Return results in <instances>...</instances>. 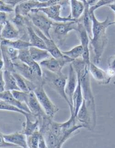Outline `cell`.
<instances>
[{"label":"cell","mask_w":115,"mask_h":148,"mask_svg":"<svg viewBox=\"0 0 115 148\" xmlns=\"http://www.w3.org/2000/svg\"><path fill=\"white\" fill-rule=\"evenodd\" d=\"M64 55L68 57L71 59L76 60L80 57H82L83 53V48L81 45L76 46L69 51H61Z\"/></svg>","instance_id":"cell-28"},{"label":"cell","mask_w":115,"mask_h":148,"mask_svg":"<svg viewBox=\"0 0 115 148\" xmlns=\"http://www.w3.org/2000/svg\"><path fill=\"white\" fill-rule=\"evenodd\" d=\"M107 73L108 75L111 77V78L115 76V70L113 69H111V68H109L107 71Z\"/></svg>","instance_id":"cell-40"},{"label":"cell","mask_w":115,"mask_h":148,"mask_svg":"<svg viewBox=\"0 0 115 148\" xmlns=\"http://www.w3.org/2000/svg\"><path fill=\"white\" fill-rule=\"evenodd\" d=\"M33 91L35 93L46 115L52 119L58 112L59 108L50 100L44 90L43 86H37Z\"/></svg>","instance_id":"cell-6"},{"label":"cell","mask_w":115,"mask_h":148,"mask_svg":"<svg viewBox=\"0 0 115 148\" xmlns=\"http://www.w3.org/2000/svg\"><path fill=\"white\" fill-rule=\"evenodd\" d=\"M90 71L94 78L101 84H108L110 83L112 78L104 70L91 63L90 66Z\"/></svg>","instance_id":"cell-13"},{"label":"cell","mask_w":115,"mask_h":148,"mask_svg":"<svg viewBox=\"0 0 115 148\" xmlns=\"http://www.w3.org/2000/svg\"><path fill=\"white\" fill-rule=\"evenodd\" d=\"M27 30L30 37L29 42L32 46L47 50V47L44 40L36 34L33 27L29 26L27 27Z\"/></svg>","instance_id":"cell-23"},{"label":"cell","mask_w":115,"mask_h":148,"mask_svg":"<svg viewBox=\"0 0 115 148\" xmlns=\"http://www.w3.org/2000/svg\"><path fill=\"white\" fill-rule=\"evenodd\" d=\"M78 32H79L80 34L81 45L83 48V53L82 57L83 60L86 64L90 65L91 62L90 61V50L89 48L90 38L88 33L82 23H79V28Z\"/></svg>","instance_id":"cell-11"},{"label":"cell","mask_w":115,"mask_h":148,"mask_svg":"<svg viewBox=\"0 0 115 148\" xmlns=\"http://www.w3.org/2000/svg\"><path fill=\"white\" fill-rule=\"evenodd\" d=\"M7 14L4 12H0V23H1V30L3 27L7 22Z\"/></svg>","instance_id":"cell-34"},{"label":"cell","mask_w":115,"mask_h":148,"mask_svg":"<svg viewBox=\"0 0 115 148\" xmlns=\"http://www.w3.org/2000/svg\"><path fill=\"white\" fill-rule=\"evenodd\" d=\"M29 49L32 59L37 63L49 59L52 56L48 50L41 49L37 47L31 46Z\"/></svg>","instance_id":"cell-22"},{"label":"cell","mask_w":115,"mask_h":148,"mask_svg":"<svg viewBox=\"0 0 115 148\" xmlns=\"http://www.w3.org/2000/svg\"><path fill=\"white\" fill-rule=\"evenodd\" d=\"M115 1H111V0H101V1H98L94 5L90 7V12H94V11L97 9L98 8L104 6V5H107L110 4L112 3Z\"/></svg>","instance_id":"cell-31"},{"label":"cell","mask_w":115,"mask_h":148,"mask_svg":"<svg viewBox=\"0 0 115 148\" xmlns=\"http://www.w3.org/2000/svg\"><path fill=\"white\" fill-rule=\"evenodd\" d=\"M4 65V63L3 59L1 58V60H0V69H1V70H2V68H3Z\"/></svg>","instance_id":"cell-41"},{"label":"cell","mask_w":115,"mask_h":148,"mask_svg":"<svg viewBox=\"0 0 115 148\" xmlns=\"http://www.w3.org/2000/svg\"><path fill=\"white\" fill-rule=\"evenodd\" d=\"M71 18L77 20L84 12L85 9L84 3L83 1L72 0L71 1Z\"/></svg>","instance_id":"cell-26"},{"label":"cell","mask_w":115,"mask_h":148,"mask_svg":"<svg viewBox=\"0 0 115 148\" xmlns=\"http://www.w3.org/2000/svg\"><path fill=\"white\" fill-rule=\"evenodd\" d=\"M0 8H1V12L7 13V12H12L14 11L13 9L14 8L13 6L6 3L4 1H2V0L0 1Z\"/></svg>","instance_id":"cell-32"},{"label":"cell","mask_w":115,"mask_h":148,"mask_svg":"<svg viewBox=\"0 0 115 148\" xmlns=\"http://www.w3.org/2000/svg\"><path fill=\"white\" fill-rule=\"evenodd\" d=\"M5 81L4 80L3 76V71L1 70L0 71V92H2L5 91Z\"/></svg>","instance_id":"cell-35"},{"label":"cell","mask_w":115,"mask_h":148,"mask_svg":"<svg viewBox=\"0 0 115 148\" xmlns=\"http://www.w3.org/2000/svg\"><path fill=\"white\" fill-rule=\"evenodd\" d=\"M12 74L16 80L17 84L20 90L24 92H30V90L27 84L26 79L23 76L16 72L12 73Z\"/></svg>","instance_id":"cell-29"},{"label":"cell","mask_w":115,"mask_h":148,"mask_svg":"<svg viewBox=\"0 0 115 148\" xmlns=\"http://www.w3.org/2000/svg\"><path fill=\"white\" fill-rule=\"evenodd\" d=\"M39 148H48L43 135H42L41 134L40 135V139H39Z\"/></svg>","instance_id":"cell-37"},{"label":"cell","mask_w":115,"mask_h":148,"mask_svg":"<svg viewBox=\"0 0 115 148\" xmlns=\"http://www.w3.org/2000/svg\"><path fill=\"white\" fill-rule=\"evenodd\" d=\"M78 85V76L72 64H70L69 75L65 87V93L70 103L73 106V96Z\"/></svg>","instance_id":"cell-10"},{"label":"cell","mask_w":115,"mask_h":148,"mask_svg":"<svg viewBox=\"0 0 115 148\" xmlns=\"http://www.w3.org/2000/svg\"><path fill=\"white\" fill-rule=\"evenodd\" d=\"M3 76L5 81V91L21 90L17 84L16 80L12 72L9 71H3Z\"/></svg>","instance_id":"cell-24"},{"label":"cell","mask_w":115,"mask_h":148,"mask_svg":"<svg viewBox=\"0 0 115 148\" xmlns=\"http://www.w3.org/2000/svg\"><path fill=\"white\" fill-rule=\"evenodd\" d=\"M40 135L41 133L39 130H38L32 135L27 137L29 148H39Z\"/></svg>","instance_id":"cell-30"},{"label":"cell","mask_w":115,"mask_h":148,"mask_svg":"<svg viewBox=\"0 0 115 148\" xmlns=\"http://www.w3.org/2000/svg\"><path fill=\"white\" fill-rule=\"evenodd\" d=\"M25 118L26 122L23 124V129L21 132L27 137L33 134L37 131L39 130L40 129H39V127H40V120L37 118L35 121H33L29 116H26Z\"/></svg>","instance_id":"cell-19"},{"label":"cell","mask_w":115,"mask_h":148,"mask_svg":"<svg viewBox=\"0 0 115 148\" xmlns=\"http://www.w3.org/2000/svg\"><path fill=\"white\" fill-rule=\"evenodd\" d=\"M93 21L92 38H90L94 53V61L99 64L107 43L106 29L110 26L108 16L103 22H100L95 17L94 12H90Z\"/></svg>","instance_id":"cell-2"},{"label":"cell","mask_w":115,"mask_h":148,"mask_svg":"<svg viewBox=\"0 0 115 148\" xmlns=\"http://www.w3.org/2000/svg\"><path fill=\"white\" fill-rule=\"evenodd\" d=\"M61 148V147H57V148Z\"/></svg>","instance_id":"cell-42"},{"label":"cell","mask_w":115,"mask_h":148,"mask_svg":"<svg viewBox=\"0 0 115 148\" xmlns=\"http://www.w3.org/2000/svg\"><path fill=\"white\" fill-rule=\"evenodd\" d=\"M11 92L15 98L27 105L32 114L38 118L40 123L45 116H47L33 90H30L29 92L12 90Z\"/></svg>","instance_id":"cell-3"},{"label":"cell","mask_w":115,"mask_h":148,"mask_svg":"<svg viewBox=\"0 0 115 148\" xmlns=\"http://www.w3.org/2000/svg\"><path fill=\"white\" fill-rule=\"evenodd\" d=\"M1 134L7 141L22 148H29L28 145L27 136L21 132H16L10 134H4L1 133Z\"/></svg>","instance_id":"cell-16"},{"label":"cell","mask_w":115,"mask_h":148,"mask_svg":"<svg viewBox=\"0 0 115 148\" xmlns=\"http://www.w3.org/2000/svg\"><path fill=\"white\" fill-rule=\"evenodd\" d=\"M72 64L77 72V76L81 84L83 99L85 101L90 114L94 128L96 124V115L95 110V101L91 90L90 80V65L86 64L83 60L77 59L72 62Z\"/></svg>","instance_id":"cell-1"},{"label":"cell","mask_w":115,"mask_h":148,"mask_svg":"<svg viewBox=\"0 0 115 148\" xmlns=\"http://www.w3.org/2000/svg\"><path fill=\"white\" fill-rule=\"evenodd\" d=\"M1 142H0V147L1 148H10V147H18L17 145L10 143L9 142L5 140L1 134Z\"/></svg>","instance_id":"cell-33"},{"label":"cell","mask_w":115,"mask_h":148,"mask_svg":"<svg viewBox=\"0 0 115 148\" xmlns=\"http://www.w3.org/2000/svg\"><path fill=\"white\" fill-rule=\"evenodd\" d=\"M106 6H107L109 8H110L112 10H113L114 12H115V1L112 3ZM113 24H115V21L114 22H110V26L113 25Z\"/></svg>","instance_id":"cell-39"},{"label":"cell","mask_w":115,"mask_h":148,"mask_svg":"<svg viewBox=\"0 0 115 148\" xmlns=\"http://www.w3.org/2000/svg\"><path fill=\"white\" fill-rule=\"evenodd\" d=\"M40 65L44 68V69L52 73L59 75H63L61 72V70L64 65L59 60L53 58V57H51L49 59H46L40 62Z\"/></svg>","instance_id":"cell-15"},{"label":"cell","mask_w":115,"mask_h":148,"mask_svg":"<svg viewBox=\"0 0 115 148\" xmlns=\"http://www.w3.org/2000/svg\"><path fill=\"white\" fill-rule=\"evenodd\" d=\"M19 31L12 23L7 21L2 29L1 30V38L12 40L18 38Z\"/></svg>","instance_id":"cell-17"},{"label":"cell","mask_w":115,"mask_h":148,"mask_svg":"<svg viewBox=\"0 0 115 148\" xmlns=\"http://www.w3.org/2000/svg\"><path fill=\"white\" fill-rule=\"evenodd\" d=\"M32 27L36 34L44 40L47 47V50L53 58L59 60L64 66L66 64L74 61L75 60L73 59H71L63 54L61 51L59 49L58 47L56 45L52 39H50L46 37L38 28L35 27L34 26H33Z\"/></svg>","instance_id":"cell-5"},{"label":"cell","mask_w":115,"mask_h":148,"mask_svg":"<svg viewBox=\"0 0 115 148\" xmlns=\"http://www.w3.org/2000/svg\"><path fill=\"white\" fill-rule=\"evenodd\" d=\"M85 4V9L83 12V26L86 30L89 35V38H92V26H93V21L91 18V14L90 12V6L87 2L86 1H83Z\"/></svg>","instance_id":"cell-21"},{"label":"cell","mask_w":115,"mask_h":148,"mask_svg":"<svg viewBox=\"0 0 115 148\" xmlns=\"http://www.w3.org/2000/svg\"><path fill=\"white\" fill-rule=\"evenodd\" d=\"M23 1L20 0V1H14V0H9V1H4L5 2H6V3L8 4L11 5H12L13 7H14L15 5L17 4H19L20 2H22Z\"/></svg>","instance_id":"cell-38"},{"label":"cell","mask_w":115,"mask_h":148,"mask_svg":"<svg viewBox=\"0 0 115 148\" xmlns=\"http://www.w3.org/2000/svg\"><path fill=\"white\" fill-rule=\"evenodd\" d=\"M0 97L1 100L5 101L8 103L15 106L19 109L26 112L28 113L32 114L27 105L23 102L19 101L16 98H15L11 91L5 90L4 92H1Z\"/></svg>","instance_id":"cell-14"},{"label":"cell","mask_w":115,"mask_h":148,"mask_svg":"<svg viewBox=\"0 0 115 148\" xmlns=\"http://www.w3.org/2000/svg\"><path fill=\"white\" fill-rule=\"evenodd\" d=\"M1 39V45L12 47L19 50L29 49L30 47L32 46V45L29 42H28L21 40L12 41L2 38Z\"/></svg>","instance_id":"cell-25"},{"label":"cell","mask_w":115,"mask_h":148,"mask_svg":"<svg viewBox=\"0 0 115 148\" xmlns=\"http://www.w3.org/2000/svg\"><path fill=\"white\" fill-rule=\"evenodd\" d=\"M42 77L44 82H47L64 99L69 106L72 115H74L73 106L70 103L65 93V87L68 77L63 74L62 75H57L45 69L43 70Z\"/></svg>","instance_id":"cell-4"},{"label":"cell","mask_w":115,"mask_h":148,"mask_svg":"<svg viewBox=\"0 0 115 148\" xmlns=\"http://www.w3.org/2000/svg\"><path fill=\"white\" fill-rule=\"evenodd\" d=\"M29 49L19 50L18 59L28 66L38 76L42 77L43 72L40 65L32 59Z\"/></svg>","instance_id":"cell-9"},{"label":"cell","mask_w":115,"mask_h":148,"mask_svg":"<svg viewBox=\"0 0 115 148\" xmlns=\"http://www.w3.org/2000/svg\"><path fill=\"white\" fill-rule=\"evenodd\" d=\"M76 120L79 123L83 125L85 128L90 130L94 129L92 116L85 100H83V103L78 112V114L76 116Z\"/></svg>","instance_id":"cell-12"},{"label":"cell","mask_w":115,"mask_h":148,"mask_svg":"<svg viewBox=\"0 0 115 148\" xmlns=\"http://www.w3.org/2000/svg\"><path fill=\"white\" fill-rule=\"evenodd\" d=\"M32 13V15H30V16L34 25L40 29L46 37L51 39L50 30L52 25H54L52 21L43 14H39L38 12Z\"/></svg>","instance_id":"cell-8"},{"label":"cell","mask_w":115,"mask_h":148,"mask_svg":"<svg viewBox=\"0 0 115 148\" xmlns=\"http://www.w3.org/2000/svg\"><path fill=\"white\" fill-rule=\"evenodd\" d=\"M61 8V5L59 3V4L54 5L47 8L34 9L31 12L32 13H36L39 12H43V13L46 14L48 18L56 22L66 23V22H71V21H77V20L72 18L71 17L64 18V17L61 16L60 12Z\"/></svg>","instance_id":"cell-7"},{"label":"cell","mask_w":115,"mask_h":148,"mask_svg":"<svg viewBox=\"0 0 115 148\" xmlns=\"http://www.w3.org/2000/svg\"><path fill=\"white\" fill-rule=\"evenodd\" d=\"M79 23L78 21L63 23L56 24L55 32L57 35H65L70 31H79Z\"/></svg>","instance_id":"cell-18"},{"label":"cell","mask_w":115,"mask_h":148,"mask_svg":"<svg viewBox=\"0 0 115 148\" xmlns=\"http://www.w3.org/2000/svg\"><path fill=\"white\" fill-rule=\"evenodd\" d=\"M83 97L79 79L78 78V85L73 96V108L75 117L76 118L78 112L83 101Z\"/></svg>","instance_id":"cell-20"},{"label":"cell","mask_w":115,"mask_h":148,"mask_svg":"<svg viewBox=\"0 0 115 148\" xmlns=\"http://www.w3.org/2000/svg\"><path fill=\"white\" fill-rule=\"evenodd\" d=\"M109 68L115 70V56H112L108 60Z\"/></svg>","instance_id":"cell-36"},{"label":"cell","mask_w":115,"mask_h":148,"mask_svg":"<svg viewBox=\"0 0 115 148\" xmlns=\"http://www.w3.org/2000/svg\"><path fill=\"white\" fill-rule=\"evenodd\" d=\"M0 109H1V110L12 111V112H18V113L23 115L25 117L29 116L32 120H33V119H34L36 120V119H37V118H36V116H34L32 114L28 113L26 112L21 110V109H19V108H17L15 106L9 104L7 102H6L5 101L1 100L0 101Z\"/></svg>","instance_id":"cell-27"},{"label":"cell","mask_w":115,"mask_h":148,"mask_svg":"<svg viewBox=\"0 0 115 148\" xmlns=\"http://www.w3.org/2000/svg\"><path fill=\"white\" fill-rule=\"evenodd\" d=\"M114 84H115V82H114Z\"/></svg>","instance_id":"cell-43"}]
</instances>
